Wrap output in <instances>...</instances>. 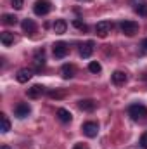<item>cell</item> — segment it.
Listing matches in <instances>:
<instances>
[{
    "mask_svg": "<svg viewBox=\"0 0 147 149\" xmlns=\"http://www.w3.org/2000/svg\"><path fill=\"white\" fill-rule=\"evenodd\" d=\"M128 114L133 121H142L147 118V108L144 104H132L128 108Z\"/></svg>",
    "mask_w": 147,
    "mask_h": 149,
    "instance_id": "1",
    "label": "cell"
},
{
    "mask_svg": "<svg viewBox=\"0 0 147 149\" xmlns=\"http://www.w3.org/2000/svg\"><path fill=\"white\" fill-rule=\"evenodd\" d=\"M119 28H121V31H123L126 37H133V35L139 33V23H137V21H123V23L119 24Z\"/></svg>",
    "mask_w": 147,
    "mask_h": 149,
    "instance_id": "2",
    "label": "cell"
},
{
    "mask_svg": "<svg viewBox=\"0 0 147 149\" xmlns=\"http://www.w3.org/2000/svg\"><path fill=\"white\" fill-rule=\"evenodd\" d=\"M52 52H54V57H55V59H62V57L68 56L69 47H68L66 42H55V43L52 45Z\"/></svg>",
    "mask_w": 147,
    "mask_h": 149,
    "instance_id": "3",
    "label": "cell"
},
{
    "mask_svg": "<svg viewBox=\"0 0 147 149\" xmlns=\"http://www.w3.org/2000/svg\"><path fill=\"white\" fill-rule=\"evenodd\" d=\"M50 9H52V5H50L49 0H37L35 5H33V12L37 16H47L50 12Z\"/></svg>",
    "mask_w": 147,
    "mask_h": 149,
    "instance_id": "4",
    "label": "cell"
},
{
    "mask_svg": "<svg viewBox=\"0 0 147 149\" xmlns=\"http://www.w3.org/2000/svg\"><path fill=\"white\" fill-rule=\"evenodd\" d=\"M81 130H83V134L87 135V137H97V134H99V123H95V121H85L83 125H81Z\"/></svg>",
    "mask_w": 147,
    "mask_h": 149,
    "instance_id": "5",
    "label": "cell"
},
{
    "mask_svg": "<svg viewBox=\"0 0 147 149\" xmlns=\"http://www.w3.org/2000/svg\"><path fill=\"white\" fill-rule=\"evenodd\" d=\"M111 30H112V23L111 21H99L97 24H95V31H97V35L99 37H107L111 33Z\"/></svg>",
    "mask_w": 147,
    "mask_h": 149,
    "instance_id": "6",
    "label": "cell"
},
{
    "mask_svg": "<svg viewBox=\"0 0 147 149\" xmlns=\"http://www.w3.org/2000/svg\"><path fill=\"white\" fill-rule=\"evenodd\" d=\"M45 94V87L43 85H31L28 90H26V95L30 97V99H38V97H42Z\"/></svg>",
    "mask_w": 147,
    "mask_h": 149,
    "instance_id": "7",
    "label": "cell"
},
{
    "mask_svg": "<svg viewBox=\"0 0 147 149\" xmlns=\"http://www.w3.org/2000/svg\"><path fill=\"white\" fill-rule=\"evenodd\" d=\"M30 113H31V108H30L28 102H19V104L14 108V114H16L17 118H26Z\"/></svg>",
    "mask_w": 147,
    "mask_h": 149,
    "instance_id": "8",
    "label": "cell"
},
{
    "mask_svg": "<svg viewBox=\"0 0 147 149\" xmlns=\"http://www.w3.org/2000/svg\"><path fill=\"white\" fill-rule=\"evenodd\" d=\"M21 28H23V31L26 33V35H33L35 31H37V23L33 21V19H23V23H21Z\"/></svg>",
    "mask_w": 147,
    "mask_h": 149,
    "instance_id": "9",
    "label": "cell"
},
{
    "mask_svg": "<svg viewBox=\"0 0 147 149\" xmlns=\"http://www.w3.org/2000/svg\"><path fill=\"white\" fill-rule=\"evenodd\" d=\"M94 47H95V43L92 42V40H88V42H85L81 47H80V56L83 57V59H87V57H90L92 56V52H94Z\"/></svg>",
    "mask_w": 147,
    "mask_h": 149,
    "instance_id": "10",
    "label": "cell"
},
{
    "mask_svg": "<svg viewBox=\"0 0 147 149\" xmlns=\"http://www.w3.org/2000/svg\"><path fill=\"white\" fill-rule=\"evenodd\" d=\"M33 64H35V70L40 71L43 66H45V50H37L35 52V57H33Z\"/></svg>",
    "mask_w": 147,
    "mask_h": 149,
    "instance_id": "11",
    "label": "cell"
},
{
    "mask_svg": "<svg viewBox=\"0 0 147 149\" xmlns=\"http://www.w3.org/2000/svg\"><path fill=\"white\" fill-rule=\"evenodd\" d=\"M78 108L85 113H92L95 109V101H92V99H81V101H78Z\"/></svg>",
    "mask_w": 147,
    "mask_h": 149,
    "instance_id": "12",
    "label": "cell"
},
{
    "mask_svg": "<svg viewBox=\"0 0 147 149\" xmlns=\"http://www.w3.org/2000/svg\"><path fill=\"white\" fill-rule=\"evenodd\" d=\"M111 80H112V83L114 85H125L126 83V73L125 71H119V70H116L114 73L111 74Z\"/></svg>",
    "mask_w": 147,
    "mask_h": 149,
    "instance_id": "13",
    "label": "cell"
},
{
    "mask_svg": "<svg viewBox=\"0 0 147 149\" xmlns=\"http://www.w3.org/2000/svg\"><path fill=\"white\" fill-rule=\"evenodd\" d=\"M55 114H57L59 121H62V123H71V120H73V114L68 111V109H64V108H59Z\"/></svg>",
    "mask_w": 147,
    "mask_h": 149,
    "instance_id": "14",
    "label": "cell"
},
{
    "mask_svg": "<svg viewBox=\"0 0 147 149\" xmlns=\"http://www.w3.org/2000/svg\"><path fill=\"white\" fill-rule=\"evenodd\" d=\"M31 76H33V74H31V70L23 68V70H19V71H17V74H16V80H17L19 83H26Z\"/></svg>",
    "mask_w": 147,
    "mask_h": 149,
    "instance_id": "15",
    "label": "cell"
},
{
    "mask_svg": "<svg viewBox=\"0 0 147 149\" xmlns=\"http://www.w3.org/2000/svg\"><path fill=\"white\" fill-rule=\"evenodd\" d=\"M66 30H68V23H66L64 19H55V21H54V31H55L57 35L66 33Z\"/></svg>",
    "mask_w": 147,
    "mask_h": 149,
    "instance_id": "16",
    "label": "cell"
},
{
    "mask_svg": "<svg viewBox=\"0 0 147 149\" xmlns=\"http://www.w3.org/2000/svg\"><path fill=\"white\" fill-rule=\"evenodd\" d=\"M61 76H62L64 80L73 78V76H74V66H73V64H64V66L61 68Z\"/></svg>",
    "mask_w": 147,
    "mask_h": 149,
    "instance_id": "17",
    "label": "cell"
},
{
    "mask_svg": "<svg viewBox=\"0 0 147 149\" xmlns=\"http://www.w3.org/2000/svg\"><path fill=\"white\" fill-rule=\"evenodd\" d=\"M0 42H2V45L10 47V45L14 43V33H10V31H3V33L0 35Z\"/></svg>",
    "mask_w": 147,
    "mask_h": 149,
    "instance_id": "18",
    "label": "cell"
},
{
    "mask_svg": "<svg viewBox=\"0 0 147 149\" xmlns=\"http://www.w3.org/2000/svg\"><path fill=\"white\" fill-rule=\"evenodd\" d=\"M135 12H137L139 16L147 17V2H137V3H135Z\"/></svg>",
    "mask_w": 147,
    "mask_h": 149,
    "instance_id": "19",
    "label": "cell"
},
{
    "mask_svg": "<svg viewBox=\"0 0 147 149\" xmlns=\"http://www.w3.org/2000/svg\"><path fill=\"white\" fill-rule=\"evenodd\" d=\"M2 23L7 24V26H12V24L17 23V17H16L14 14H3V16H2Z\"/></svg>",
    "mask_w": 147,
    "mask_h": 149,
    "instance_id": "20",
    "label": "cell"
},
{
    "mask_svg": "<svg viewBox=\"0 0 147 149\" xmlns=\"http://www.w3.org/2000/svg\"><path fill=\"white\" fill-rule=\"evenodd\" d=\"M0 121H2V128H0V130H2L3 134H7V132L10 130V121H9V118H7L3 113L0 114Z\"/></svg>",
    "mask_w": 147,
    "mask_h": 149,
    "instance_id": "21",
    "label": "cell"
},
{
    "mask_svg": "<svg viewBox=\"0 0 147 149\" xmlns=\"http://www.w3.org/2000/svg\"><path fill=\"white\" fill-rule=\"evenodd\" d=\"M88 71L90 73H101L102 71V66H101V63H97V61H92L90 64H88Z\"/></svg>",
    "mask_w": 147,
    "mask_h": 149,
    "instance_id": "22",
    "label": "cell"
},
{
    "mask_svg": "<svg viewBox=\"0 0 147 149\" xmlns=\"http://www.w3.org/2000/svg\"><path fill=\"white\" fill-rule=\"evenodd\" d=\"M10 3H12V7L16 10H21L24 7V0H10Z\"/></svg>",
    "mask_w": 147,
    "mask_h": 149,
    "instance_id": "23",
    "label": "cell"
},
{
    "mask_svg": "<svg viewBox=\"0 0 147 149\" xmlns=\"http://www.w3.org/2000/svg\"><path fill=\"white\" fill-rule=\"evenodd\" d=\"M49 95H50L52 99H61V97H64V92H57V90H52V92H49Z\"/></svg>",
    "mask_w": 147,
    "mask_h": 149,
    "instance_id": "24",
    "label": "cell"
},
{
    "mask_svg": "<svg viewBox=\"0 0 147 149\" xmlns=\"http://www.w3.org/2000/svg\"><path fill=\"white\" fill-rule=\"evenodd\" d=\"M140 148L147 149V132H144V134H142V137H140Z\"/></svg>",
    "mask_w": 147,
    "mask_h": 149,
    "instance_id": "25",
    "label": "cell"
},
{
    "mask_svg": "<svg viewBox=\"0 0 147 149\" xmlns=\"http://www.w3.org/2000/svg\"><path fill=\"white\" fill-rule=\"evenodd\" d=\"M73 24L76 26V28H80V30H87V26H85V24H83V23H81L80 19H74V21H73Z\"/></svg>",
    "mask_w": 147,
    "mask_h": 149,
    "instance_id": "26",
    "label": "cell"
},
{
    "mask_svg": "<svg viewBox=\"0 0 147 149\" xmlns=\"http://www.w3.org/2000/svg\"><path fill=\"white\" fill-rule=\"evenodd\" d=\"M73 149H87V148H85V146H83V144H76V146H74Z\"/></svg>",
    "mask_w": 147,
    "mask_h": 149,
    "instance_id": "27",
    "label": "cell"
},
{
    "mask_svg": "<svg viewBox=\"0 0 147 149\" xmlns=\"http://www.w3.org/2000/svg\"><path fill=\"white\" fill-rule=\"evenodd\" d=\"M142 47H144V49H146V50H147V38H146V40H144V42H142Z\"/></svg>",
    "mask_w": 147,
    "mask_h": 149,
    "instance_id": "28",
    "label": "cell"
},
{
    "mask_svg": "<svg viewBox=\"0 0 147 149\" xmlns=\"http://www.w3.org/2000/svg\"><path fill=\"white\" fill-rule=\"evenodd\" d=\"M0 149H10V148H9V146H5V144H3V146H2V148H0Z\"/></svg>",
    "mask_w": 147,
    "mask_h": 149,
    "instance_id": "29",
    "label": "cell"
}]
</instances>
